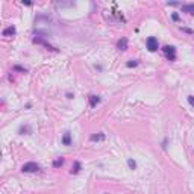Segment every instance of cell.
<instances>
[{
  "label": "cell",
  "mask_w": 194,
  "mask_h": 194,
  "mask_svg": "<svg viewBox=\"0 0 194 194\" xmlns=\"http://www.w3.org/2000/svg\"><path fill=\"white\" fill-rule=\"evenodd\" d=\"M117 49H118V50H126V49H127V40H126V38H121V40H118Z\"/></svg>",
  "instance_id": "5"
},
{
  "label": "cell",
  "mask_w": 194,
  "mask_h": 194,
  "mask_svg": "<svg viewBox=\"0 0 194 194\" xmlns=\"http://www.w3.org/2000/svg\"><path fill=\"white\" fill-rule=\"evenodd\" d=\"M126 65H127L129 68H132V67H137V65H138V61H135V59H132V61H129V62L126 64Z\"/></svg>",
  "instance_id": "13"
},
{
  "label": "cell",
  "mask_w": 194,
  "mask_h": 194,
  "mask_svg": "<svg viewBox=\"0 0 194 194\" xmlns=\"http://www.w3.org/2000/svg\"><path fill=\"white\" fill-rule=\"evenodd\" d=\"M64 164V159H56L55 162H53V167H56V169H58V167H61Z\"/></svg>",
  "instance_id": "14"
},
{
  "label": "cell",
  "mask_w": 194,
  "mask_h": 194,
  "mask_svg": "<svg viewBox=\"0 0 194 194\" xmlns=\"http://www.w3.org/2000/svg\"><path fill=\"white\" fill-rule=\"evenodd\" d=\"M164 52H165L167 58H169L170 61H174V59H176V49H174L173 46H165V47H164Z\"/></svg>",
  "instance_id": "3"
},
{
  "label": "cell",
  "mask_w": 194,
  "mask_h": 194,
  "mask_svg": "<svg viewBox=\"0 0 194 194\" xmlns=\"http://www.w3.org/2000/svg\"><path fill=\"white\" fill-rule=\"evenodd\" d=\"M38 170H40V165H38L36 162H26L21 167V171H24V173H35Z\"/></svg>",
  "instance_id": "1"
},
{
  "label": "cell",
  "mask_w": 194,
  "mask_h": 194,
  "mask_svg": "<svg viewBox=\"0 0 194 194\" xmlns=\"http://www.w3.org/2000/svg\"><path fill=\"white\" fill-rule=\"evenodd\" d=\"M15 28L14 26H9V28H6L5 31H3V36H12V35H15Z\"/></svg>",
  "instance_id": "4"
},
{
  "label": "cell",
  "mask_w": 194,
  "mask_h": 194,
  "mask_svg": "<svg viewBox=\"0 0 194 194\" xmlns=\"http://www.w3.org/2000/svg\"><path fill=\"white\" fill-rule=\"evenodd\" d=\"M62 143L65 144V146H70V144H71V134H70V132H65V134H64Z\"/></svg>",
  "instance_id": "6"
},
{
  "label": "cell",
  "mask_w": 194,
  "mask_h": 194,
  "mask_svg": "<svg viewBox=\"0 0 194 194\" xmlns=\"http://www.w3.org/2000/svg\"><path fill=\"white\" fill-rule=\"evenodd\" d=\"M180 8H182V12H188V14H193V12H194V3H191V5H182Z\"/></svg>",
  "instance_id": "7"
},
{
  "label": "cell",
  "mask_w": 194,
  "mask_h": 194,
  "mask_svg": "<svg viewBox=\"0 0 194 194\" xmlns=\"http://www.w3.org/2000/svg\"><path fill=\"white\" fill-rule=\"evenodd\" d=\"M182 31H184V32H187V33H191V29H187V28H182Z\"/></svg>",
  "instance_id": "17"
},
{
  "label": "cell",
  "mask_w": 194,
  "mask_h": 194,
  "mask_svg": "<svg viewBox=\"0 0 194 194\" xmlns=\"http://www.w3.org/2000/svg\"><path fill=\"white\" fill-rule=\"evenodd\" d=\"M79 170H81V162H79V161H74V162H73V167H71V174L79 173Z\"/></svg>",
  "instance_id": "8"
},
{
  "label": "cell",
  "mask_w": 194,
  "mask_h": 194,
  "mask_svg": "<svg viewBox=\"0 0 194 194\" xmlns=\"http://www.w3.org/2000/svg\"><path fill=\"white\" fill-rule=\"evenodd\" d=\"M146 44H147V49H149L150 52H156V50H158V40H156L155 36H149L147 41H146Z\"/></svg>",
  "instance_id": "2"
},
{
  "label": "cell",
  "mask_w": 194,
  "mask_h": 194,
  "mask_svg": "<svg viewBox=\"0 0 194 194\" xmlns=\"http://www.w3.org/2000/svg\"><path fill=\"white\" fill-rule=\"evenodd\" d=\"M14 68H15V70H20V71H26V70H24L23 67H20V65H15Z\"/></svg>",
  "instance_id": "16"
},
{
  "label": "cell",
  "mask_w": 194,
  "mask_h": 194,
  "mask_svg": "<svg viewBox=\"0 0 194 194\" xmlns=\"http://www.w3.org/2000/svg\"><path fill=\"white\" fill-rule=\"evenodd\" d=\"M18 132H20L21 135H24V132H28V134H29V132H31V127H29V126H21Z\"/></svg>",
  "instance_id": "11"
},
{
  "label": "cell",
  "mask_w": 194,
  "mask_h": 194,
  "mask_svg": "<svg viewBox=\"0 0 194 194\" xmlns=\"http://www.w3.org/2000/svg\"><path fill=\"white\" fill-rule=\"evenodd\" d=\"M188 102H190V105L194 106V96H188Z\"/></svg>",
  "instance_id": "15"
},
{
  "label": "cell",
  "mask_w": 194,
  "mask_h": 194,
  "mask_svg": "<svg viewBox=\"0 0 194 194\" xmlns=\"http://www.w3.org/2000/svg\"><path fill=\"white\" fill-rule=\"evenodd\" d=\"M102 140H105V134H102V132L91 137V141H102Z\"/></svg>",
  "instance_id": "10"
},
{
  "label": "cell",
  "mask_w": 194,
  "mask_h": 194,
  "mask_svg": "<svg viewBox=\"0 0 194 194\" xmlns=\"http://www.w3.org/2000/svg\"><path fill=\"white\" fill-rule=\"evenodd\" d=\"M99 102H100V97H99V96H89V105H91L93 108L97 105Z\"/></svg>",
  "instance_id": "9"
},
{
  "label": "cell",
  "mask_w": 194,
  "mask_h": 194,
  "mask_svg": "<svg viewBox=\"0 0 194 194\" xmlns=\"http://www.w3.org/2000/svg\"><path fill=\"white\" fill-rule=\"evenodd\" d=\"M173 20H179V15H177V14H173Z\"/></svg>",
  "instance_id": "18"
},
{
  "label": "cell",
  "mask_w": 194,
  "mask_h": 194,
  "mask_svg": "<svg viewBox=\"0 0 194 194\" xmlns=\"http://www.w3.org/2000/svg\"><path fill=\"white\" fill-rule=\"evenodd\" d=\"M127 165H129V169H132V170L137 169V162L134 159H127Z\"/></svg>",
  "instance_id": "12"
}]
</instances>
